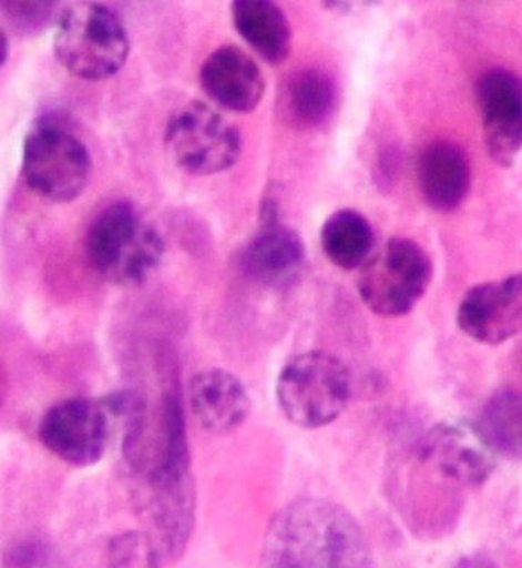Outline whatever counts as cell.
<instances>
[{
    "instance_id": "6da1fadb",
    "label": "cell",
    "mask_w": 522,
    "mask_h": 568,
    "mask_svg": "<svg viewBox=\"0 0 522 568\" xmlns=\"http://www.w3.org/2000/svg\"><path fill=\"white\" fill-rule=\"evenodd\" d=\"M262 559L266 567H367L371 550L346 509L304 499L284 507L272 520Z\"/></svg>"
},
{
    "instance_id": "7a4b0ae2",
    "label": "cell",
    "mask_w": 522,
    "mask_h": 568,
    "mask_svg": "<svg viewBox=\"0 0 522 568\" xmlns=\"http://www.w3.org/2000/svg\"><path fill=\"white\" fill-rule=\"evenodd\" d=\"M91 268L119 286L149 281L165 256L161 233L129 201H115L101 210L85 236Z\"/></svg>"
},
{
    "instance_id": "3957f363",
    "label": "cell",
    "mask_w": 522,
    "mask_h": 568,
    "mask_svg": "<svg viewBox=\"0 0 522 568\" xmlns=\"http://www.w3.org/2000/svg\"><path fill=\"white\" fill-rule=\"evenodd\" d=\"M53 50L74 78L101 81L124 68L130 38L113 9L101 3H70L55 18Z\"/></svg>"
},
{
    "instance_id": "277c9868",
    "label": "cell",
    "mask_w": 522,
    "mask_h": 568,
    "mask_svg": "<svg viewBox=\"0 0 522 568\" xmlns=\"http://www.w3.org/2000/svg\"><path fill=\"white\" fill-rule=\"evenodd\" d=\"M22 174L30 190L44 200L60 204L78 200L91 176L88 145L63 121L42 116L24 139Z\"/></svg>"
},
{
    "instance_id": "5b68a950",
    "label": "cell",
    "mask_w": 522,
    "mask_h": 568,
    "mask_svg": "<svg viewBox=\"0 0 522 568\" xmlns=\"http://www.w3.org/2000/svg\"><path fill=\"white\" fill-rule=\"evenodd\" d=\"M351 397V375L334 355L310 352L297 355L282 369L277 399L284 415L306 429L336 420Z\"/></svg>"
},
{
    "instance_id": "8992f818",
    "label": "cell",
    "mask_w": 522,
    "mask_h": 568,
    "mask_svg": "<svg viewBox=\"0 0 522 568\" xmlns=\"http://www.w3.org/2000/svg\"><path fill=\"white\" fill-rule=\"evenodd\" d=\"M165 142L176 165L197 176L231 170L243 146L240 131L202 101L182 105L170 115Z\"/></svg>"
},
{
    "instance_id": "52a82bcc",
    "label": "cell",
    "mask_w": 522,
    "mask_h": 568,
    "mask_svg": "<svg viewBox=\"0 0 522 568\" xmlns=\"http://www.w3.org/2000/svg\"><path fill=\"white\" fill-rule=\"evenodd\" d=\"M432 262L417 242L393 237L362 267L358 291L379 316L397 317L412 311L428 291Z\"/></svg>"
},
{
    "instance_id": "ba28073f",
    "label": "cell",
    "mask_w": 522,
    "mask_h": 568,
    "mask_svg": "<svg viewBox=\"0 0 522 568\" xmlns=\"http://www.w3.org/2000/svg\"><path fill=\"white\" fill-rule=\"evenodd\" d=\"M113 436V415L104 399L60 400L44 414L39 438L65 464L88 468L99 464Z\"/></svg>"
},
{
    "instance_id": "9c48e42d",
    "label": "cell",
    "mask_w": 522,
    "mask_h": 568,
    "mask_svg": "<svg viewBox=\"0 0 522 568\" xmlns=\"http://www.w3.org/2000/svg\"><path fill=\"white\" fill-rule=\"evenodd\" d=\"M478 99L489 154L497 164L510 165L522 150V80L511 71L490 70L479 80Z\"/></svg>"
},
{
    "instance_id": "30bf717a",
    "label": "cell",
    "mask_w": 522,
    "mask_h": 568,
    "mask_svg": "<svg viewBox=\"0 0 522 568\" xmlns=\"http://www.w3.org/2000/svg\"><path fill=\"white\" fill-rule=\"evenodd\" d=\"M459 326L469 337L500 344L522 328V275L480 284L460 303Z\"/></svg>"
},
{
    "instance_id": "8fae6325",
    "label": "cell",
    "mask_w": 522,
    "mask_h": 568,
    "mask_svg": "<svg viewBox=\"0 0 522 568\" xmlns=\"http://www.w3.org/2000/svg\"><path fill=\"white\" fill-rule=\"evenodd\" d=\"M494 453L478 425L438 426L423 446V458L446 478L480 485L494 469Z\"/></svg>"
},
{
    "instance_id": "7c38bea8",
    "label": "cell",
    "mask_w": 522,
    "mask_h": 568,
    "mask_svg": "<svg viewBox=\"0 0 522 568\" xmlns=\"http://www.w3.org/2000/svg\"><path fill=\"white\" fill-rule=\"evenodd\" d=\"M201 84L212 101L235 113H250L266 90L255 60L233 44L207 55L201 68Z\"/></svg>"
},
{
    "instance_id": "4fadbf2b",
    "label": "cell",
    "mask_w": 522,
    "mask_h": 568,
    "mask_svg": "<svg viewBox=\"0 0 522 568\" xmlns=\"http://www.w3.org/2000/svg\"><path fill=\"white\" fill-rule=\"evenodd\" d=\"M192 413L205 433L225 436L239 429L250 413V397L235 374L222 368H207L192 378Z\"/></svg>"
},
{
    "instance_id": "5bb4252c",
    "label": "cell",
    "mask_w": 522,
    "mask_h": 568,
    "mask_svg": "<svg viewBox=\"0 0 522 568\" xmlns=\"http://www.w3.org/2000/svg\"><path fill=\"white\" fill-rule=\"evenodd\" d=\"M306 265V247L290 227L267 223L240 255V267L250 281L270 287L290 286Z\"/></svg>"
},
{
    "instance_id": "9a60e30c",
    "label": "cell",
    "mask_w": 522,
    "mask_h": 568,
    "mask_svg": "<svg viewBox=\"0 0 522 568\" xmlns=\"http://www.w3.org/2000/svg\"><path fill=\"white\" fill-rule=\"evenodd\" d=\"M419 182L430 206L442 212L456 210L470 190L468 155L456 142H433L420 156Z\"/></svg>"
},
{
    "instance_id": "2e32d148",
    "label": "cell",
    "mask_w": 522,
    "mask_h": 568,
    "mask_svg": "<svg viewBox=\"0 0 522 568\" xmlns=\"http://www.w3.org/2000/svg\"><path fill=\"white\" fill-rule=\"evenodd\" d=\"M237 33L270 64H280L291 50V28L286 14L268 0H237L232 3Z\"/></svg>"
},
{
    "instance_id": "e0dca14e",
    "label": "cell",
    "mask_w": 522,
    "mask_h": 568,
    "mask_svg": "<svg viewBox=\"0 0 522 568\" xmlns=\"http://www.w3.org/2000/svg\"><path fill=\"white\" fill-rule=\"evenodd\" d=\"M284 114L303 129L326 124L337 106V85L319 69H301L286 80L282 91Z\"/></svg>"
},
{
    "instance_id": "ac0fdd59",
    "label": "cell",
    "mask_w": 522,
    "mask_h": 568,
    "mask_svg": "<svg viewBox=\"0 0 522 568\" xmlns=\"http://www.w3.org/2000/svg\"><path fill=\"white\" fill-rule=\"evenodd\" d=\"M321 246L334 265L352 271L364 266L373 246V232L361 213L344 210L324 223Z\"/></svg>"
},
{
    "instance_id": "d6986e66",
    "label": "cell",
    "mask_w": 522,
    "mask_h": 568,
    "mask_svg": "<svg viewBox=\"0 0 522 568\" xmlns=\"http://www.w3.org/2000/svg\"><path fill=\"white\" fill-rule=\"evenodd\" d=\"M480 433L495 453L522 458V393L501 389L481 410Z\"/></svg>"
},
{
    "instance_id": "ffe728a7",
    "label": "cell",
    "mask_w": 522,
    "mask_h": 568,
    "mask_svg": "<svg viewBox=\"0 0 522 568\" xmlns=\"http://www.w3.org/2000/svg\"><path fill=\"white\" fill-rule=\"evenodd\" d=\"M162 549L142 532H125L110 545V560L114 566H156Z\"/></svg>"
},
{
    "instance_id": "44dd1931",
    "label": "cell",
    "mask_w": 522,
    "mask_h": 568,
    "mask_svg": "<svg viewBox=\"0 0 522 568\" xmlns=\"http://www.w3.org/2000/svg\"><path fill=\"white\" fill-rule=\"evenodd\" d=\"M4 17L20 34H38L59 14L58 3L50 2H2Z\"/></svg>"
},
{
    "instance_id": "7402d4cb",
    "label": "cell",
    "mask_w": 522,
    "mask_h": 568,
    "mask_svg": "<svg viewBox=\"0 0 522 568\" xmlns=\"http://www.w3.org/2000/svg\"><path fill=\"white\" fill-rule=\"evenodd\" d=\"M0 45H2V55H0V59H2V65H4V63H7L9 55V42L7 34L4 33H2V43H0Z\"/></svg>"
}]
</instances>
